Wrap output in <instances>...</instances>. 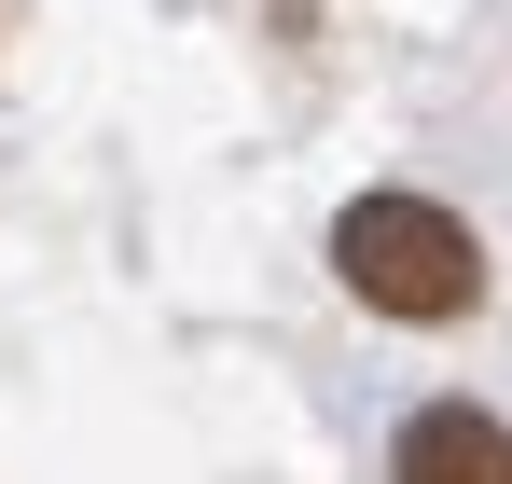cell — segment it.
<instances>
[{"label":"cell","instance_id":"1","mask_svg":"<svg viewBox=\"0 0 512 484\" xmlns=\"http://www.w3.org/2000/svg\"><path fill=\"white\" fill-rule=\"evenodd\" d=\"M333 277L374 319H457L485 291V236L443 208V194H360L333 222Z\"/></svg>","mask_w":512,"mask_h":484},{"label":"cell","instance_id":"2","mask_svg":"<svg viewBox=\"0 0 512 484\" xmlns=\"http://www.w3.org/2000/svg\"><path fill=\"white\" fill-rule=\"evenodd\" d=\"M388 484H512V429L485 402H416L388 443Z\"/></svg>","mask_w":512,"mask_h":484}]
</instances>
